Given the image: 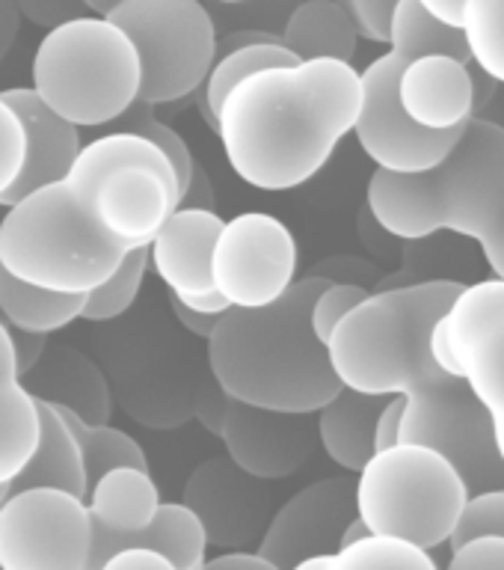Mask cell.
Instances as JSON below:
<instances>
[{
  "label": "cell",
  "instance_id": "6da1fadb",
  "mask_svg": "<svg viewBox=\"0 0 504 570\" xmlns=\"http://www.w3.org/2000/svg\"><path fill=\"white\" fill-rule=\"evenodd\" d=\"M363 105L354 62L309 60L249 75L217 116L223 151L235 176L283 194L327 167L354 131Z\"/></svg>",
  "mask_w": 504,
  "mask_h": 570
},
{
  "label": "cell",
  "instance_id": "7a4b0ae2",
  "mask_svg": "<svg viewBox=\"0 0 504 570\" xmlns=\"http://www.w3.org/2000/svg\"><path fill=\"white\" fill-rule=\"evenodd\" d=\"M327 283V276H303L265 309L223 312L208 336V365L226 399L297 416H312L336 399L342 383L309 321Z\"/></svg>",
  "mask_w": 504,
  "mask_h": 570
},
{
  "label": "cell",
  "instance_id": "3957f363",
  "mask_svg": "<svg viewBox=\"0 0 504 570\" xmlns=\"http://www.w3.org/2000/svg\"><path fill=\"white\" fill-rule=\"evenodd\" d=\"M461 288L457 279H425L368 294L327 342L329 368L338 383L377 399H409L448 377L434 363L427 342Z\"/></svg>",
  "mask_w": 504,
  "mask_h": 570
},
{
  "label": "cell",
  "instance_id": "277c9868",
  "mask_svg": "<svg viewBox=\"0 0 504 570\" xmlns=\"http://www.w3.org/2000/svg\"><path fill=\"white\" fill-rule=\"evenodd\" d=\"M30 89L71 128L113 125L140 96V60L107 18L78 16L42 36Z\"/></svg>",
  "mask_w": 504,
  "mask_h": 570
},
{
  "label": "cell",
  "instance_id": "5b68a950",
  "mask_svg": "<svg viewBox=\"0 0 504 570\" xmlns=\"http://www.w3.org/2000/svg\"><path fill=\"white\" fill-rule=\"evenodd\" d=\"M62 181L98 235L122 253L149 249L160 226L181 203L169 160L134 134L110 131L83 142Z\"/></svg>",
  "mask_w": 504,
  "mask_h": 570
},
{
  "label": "cell",
  "instance_id": "8992f818",
  "mask_svg": "<svg viewBox=\"0 0 504 570\" xmlns=\"http://www.w3.org/2000/svg\"><path fill=\"white\" fill-rule=\"evenodd\" d=\"M125 256L98 235L66 181L18 199L0 220V267L18 283L45 292H96Z\"/></svg>",
  "mask_w": 504,
  "mask_h": 570
},
{
  "label": "cell",
  "instance_id": "52a82bcc",
  "mask_svg": "<svg viewBox=\"0 0 504 570\" xmlns=\"http://www.w3.org/2000/svg\"><path fill=\"white\" fill-rule=\"evenodd\" d=\"M466 499L461 472L439 452L416 443L374 452L354 479L356 517L368 532L425 552L448 543Z\"/></svg>",
  "mask_w": 504,
  "mask_h": 570
},
{
  "label": "cell",
  "instance_id": "ba28073f",
  "mask_svg": "<svg viewBox=\"0 0 504 570\" xmlns=\"http://www.w3.org/2000/svg\"><path fill=\"white\" fill-rule=\"evenodd\" d=\"M105 18L137 51L142 105L190 98L217 60V24L196 0H116Z\"/></svg>",
  "mask_w": 504,
  "mask_h": 570
},
{
  "label": "cell",
  "instance_id": "9c48e42d",
  "mask_svg": "<svg viewBox=\"0 0 504 570\" xmlns=\"http://www.w3.org/2000/svg\"><path fill=\"white\" fill-rule=\"evenodd\" d=\"M439 232L472 238L504 279V131L472 119L452 155L431 169Z\"/></svg>",
  "mask_w": 504,
  "mask_h": 570
},
{
  "label": "cell",
  "instance_id": "30bf717a",
  "mask_svg": "<svg viewBox=\"0 0 504 570\" xmlns=\"http://www.w3.org/2000/svg\"><path fill=\"white\" fill-rule=\"evenodd\" d=\"M398 443L427 445L461 472L470 497L504 490V463L496 449L493 419L463 377H443L404 399Z\"/></svg>",
  "mask_w": 504,
  "mask_h": 570
},
{
  "label": "cell",
  "instance_id": "8fae6325",
  "mask_svg": "<svg viewBox=\"0 0 504 570\" xmlns=\"http://www.w3.org/2000/svg\"><path fill=\"white\" fill-rule=\"evenodd\" d=\"M297 279V240L279 217L265 212L223 220L211 253V285L229 309H265Z\"/></svg>",
  "mask_w": 504,
  "mask_h": 570
},
{
  "label": "cell",
  "instance_id": "7c38bea8",
  "mask_svg": "<svg viewBox=\"0 0 504 570\" xmlns=\"http://www.w3.org/2000/svg\"><path fill=\"white\" fill-rule=\"evenodd\" d=\"M89 543L83 499L33 488L0 505V570H87Z\"/></svg>",
  "mask_w": 504,
  "mask_h": 570
},
{
  "label": "cell",
  "instance_id": "4fadbf2b",
  "mask_svg": "<svg viewBox=\"0 0 504 570\" xmlns=\"http://www.w3.org/2000/svg\"><path fill=\"white\" fill-rule=\"evenodd\" d=\"M404 66L407 62L401 57L386 51L359 71L363 105H359L354 134L377 169L416 176V173L439 167L452 155L463 128L431 134L409 122L398 105V78Z\"/></svg>",
  "mask_w": 504,
  "mask_h": 570
},
{
  "label": "cell",
  "instance_id": "5bb4252c",
  "mask_svg": "<svg viewBox=\"0 0 504 570\" xmlns=\"http://www.w3.org/2000/svg\"><path fill=\"white\" fill-rule=\"evenodd\" d=\"M181 505L196 514L208 547L249 552V547H258L274 517V493L265 481L240 472L229 458H211L190 472Z\"/></svg>",
  "mask_w": 504,
  "mask_h": 570
},
{
  "label": "cell",
  "instance_id": "9a60e30c",
  "mask_svg": "<svg viewBox=\"0 0 504 570\" xmlns=\"http://www.w3.org/2000/svg\"><path fill=\"white\" fill-rule=\"evenodd\" d=\"M354 517L356 502L350 475L312 481L285 505L276 508L253 552L279 570H291L297 561L312 556H333L338 552L345 525Z\"/></svg>",
  "mask_w": 504,
  "mask_h": 570
},
{
  "label": "cell",
  "instance_id": "2e32d148",
  "mask_svg": "<svg viewBox=\"0 0 504 570\" xmlns=\"http://www.w3.org/2000/svg\"><path fill=\"white\" fill-rule=\"evenodd\" d=\"M220 440L240 472L258 481L291 479L309 463L318 443L312 416L258 410L229 399Z\"/></svg>",
  "mask_w": 504,
  "mask_h": 570
},
{
  "label": "cell",
  "instance_id": "e0dca14e",
  "mask_svg": "<svg viewBox=\"0 0 504 570\" xmlns=\"http://www.w3.org/2000/svg\"><path fill=\"white\" fill-rule=\"evenodd\" d=\"M83 505L92 529L87 570H101V564L113 559L116 552L137 547L142 532L158 517L160 493L149 472L122 466L101 475L87 490Z\"/></svg>",
  "mask_w": 504,
  "mask_h": 570
},
{
  "label": "cell",
  "instance_id": "ac0fdd59",
  "mask_svg": "<svg viewBox=\"0 0 504 570\" xmlns=\"http://www.w3.org/2000/svg\"><path fill=\"white\" fill-rule=\"evenodd\" d=\"M0 101L18 116L21 131H24L21 173L0 194V205L9 208L39 187L57 185L69 176V169L75 167V160L83 149V140H80L78 128H71L69 122H62L60 116H53L30 87L0 89Z\"/></svg>",
  "mask_w": 504,
  "mask_h": 570
},
{
  "label": "cell",
  "instance_id": "d6986e66",
  "mask_svg": "<svg viewBox=\"0 0 504 570\" xmlns=\"http://www.w3.org/2000/svg\"><path fill=\"white\" fill-rule=\"evenodd\" d=\"M398 105L422 131L466 128L475 116L470 62L452 57H418L407 62L398 78Z\"/></svg>",
  "mask_w": 504,
  "mask_h": 570
},
{
  "label": "cell",
  "instance_id": "ffe728a7",
  "mask_svg": "<svg viewBox=\"0 0 504 570\" xmlns=\"http://www.w3.org/2000/svg\"><path fill=\"white\" fill-rule=\"evenodd\" d=\"M223 217L202 208H176L149 244V265L164 279L172 297L211 294V253Z\"/></svg>",
  "mask_w": 504,
  "mask_h": 570
},
{
  "label": "cell",
  "instance_id": "44dd1931",
  "mask_svg": "<svg viewBox=\"0 0 504 570\" xmlns=\"http://www.w3.org/2000/svg\"><path fill=\"white\" fill-rule=\"evenodd\" d=\"M36 401L69 410L87 425H110L113 399L105 372L87 354L69 345H48L33 372L21 377Z\"/></svg>",
  "mask_w": 504,
  "mask_h": 570
},
{
  "label": "cell",
  "instance_id": "7402d4cb",
  "mask_svg": "<svg viewBox=\"0 0 504 570\" xmlns=\"http://www.w3.org/2000/svg\"><path fill=\"white\" fill-rule=\"evenodd\" d=\"M39 440V401L18 377L9 327L0 321V484H12Z\"/></svg>",
  "mask_w": 504,
  "mask_h": 570
},
{
  "label": "cell",
  "instance_id": "603a6c76",
  "mask_svg": "<svg viewBox=\"0 0 504 570\" xmlns=\"http://www.w3.org/2000/svg\"><path fill=\"white\" fill-rule=\"evenodd\" d=\"M386 399L363 395L354 390H338L333 401L318 410L315 431L320 449L345 472H359L374 454V425Z\"/></svg>",
  "mask_w": 504,
  "mask_h": 570
},
{
  "label": "cell",
  "instance_id": "cb8c5ba5",
  "mask_svg": "<svg viewBox=\"0 0 504 570\" xmlns=\"http://www.w3.org/2000/svg\"><path fill=\"white\" fill-rule=\"evenodd\" d=\"M12 493L33 488L62 490L75 499H87V475L75 436L51 404L39 401V440L36 452L24 463V470L12 479Z\"/></svg>",
  "mask_w": 504,
  "mask_h": 570
},
{
  "label": "cell",
  "instance_id": "d4e9b609",
  "mask_svg": "<svg viewBox=\"0 0 504 570\" xmlns=\"http://www.w3.org/2000/svg\"><path fill=\"white\" fill-rule=\"evenodd\" d=\"M279 39L297 62H350L359 42L354 21L338 0H306L294 7Z\"/></svg>",
  "mask_w": 504,
  "mask_h": 570
},
{
  "label": "cell",
  "instance_id": "484cf974",
  "mask_svg": "<svg viewBox=\"0 0 504 570\" xmlns=\"http://www.w3.org/2000/svg\"><path fill=\"white\" fill-rule=\"evenodd\" d=\"M83 303H87V294L45 292L36 285L18 283L0 267V315H3L0 321L9 330L48 336L80 318Z\"/></svg>",
  "mask_w": 504,
  "mask_h": 570
},
{
  "label": "cell",
  "instance_id": "4316f807",
  "mask_svg": "<svg viewBox=\"0 0 504 570\" xmlns=\"http://www.w3.org/2000/svg\"><path fill=\"white\" fill-rule=\"evenodd\" d=\"M461 377L493 419L498 458L504 454V318L481 330L457 360Z\"/></svg>",
  "mask_w": 504,
  "mask_h": 570
},
{
  "label": "cell",
  "instance_id": "83f0119b",
  "mask_svg": "<svg viewBox=\"0 0 504 570\" xmlns=\"http://www.w3.org/2000/svg\"><path fill=\"white\" fill-rule=\"evenodd\" d=\"M294 57L285 51V45H256V48H240V51L223 53L217 57L208 71V78L199 89H196L194 105L202 114L205 125L217 134V116L231 89L238 87L240 80H247L249 75L265 69H276V66H294Z\"/></svg>",
  "mask_w": 504,
  "mask_h": 570
},
{
  "label": "cell",
  "instance_id": "f1b7e54d",
  "mask_svg": "<svg viewBox=\"0 0 504 570\" xmlns=\"http://www.w3.org/2000/svg\"><path fill=\"white\" fill-rule=\"evenodd\" d=\"M62 416L69 434L75 436L80 452V463H83V475H87V490L96 484L101 475L113 470H122V466H131V470L149 472V458L140 449V443L128 436L125 431L113 425H87L83 419H78L69 410L53 407Z\"/></svg>",
  "mask_w": 504,
  "mask_h": 570
},
{
  "label": "cell",
  "instance_id": "f546056e",
  "mask_svg": "<svg viewBox=\"0 0 504 570\" xmlns=\"http://www.w3.org/2000/svg\"><path fill=\"white\" fill-rule=\"evenodd\" d=\"M389 51L404 62H413L418 57H452V60L470 62V51H466L461 30L436 24L434 18L422 9V0H398L395 3Z\"/></svg>",
  "mask_w": 504,
  "mask_h": 570
},
{
  "label": "cell",
  "instance_id": "4dcf8cb0",
  "mask_svg": "<svg viewBox=\"0 0 504 570\" xmlns=\"http://www.w3.org/2000/svg\"><path fill=\"white\" fill-rule=\"evenodd\" d=\"M504 318V279H478V283L466 285L457 292V297L452 301V306L445 309V315L439 318V327H443V336L448 342V351H452L454 363L461 360V354L466 351L472 338L478 336L481 330H487L490 324Z\"/></svg>",
  "mask_w": 504,
  "mask_h": 570
},
{
  "label": "cell",
  "instance_id": "1f68e13d",
  "mask_svg": "<svg viewBox=\"0 0 504 570\" xmlns=\"http://www.w3.org/2000/svg\"><path fill=\"white\" fill-rule=\"evenodd\" d=\"M461 33L472 66L504 87V0H463Z\"/></svg>",
  "mask_w": 504,
  "mask_h": 570
},
{
  "label": "cell",
  "instance_id": "d6a6232c",
  "mask_svg": "<svg viewBox=\"0 0 504 570\" xmlns=\"http://www.w3.org/2000/svg\"><path fill=\"white\" fill-rule=\"evenodd\" d=\"M327 570H439V564L413 543L368 534L365 541L333 552Z\"/></svg>",
  "mask_w": 504,
  "mask_h": 570
},
{
  "label": "cell",
  "instance_id": "836d02e7",
  "mask_svg": "<svg viewBox=\"0 0 504 570\" xmlns=\"http://www.w3.org/2000/svg\"><path fill=\"white\" fill-rule=\"evenodd\" d=\"M113 134H134V137H142L146 142H151L169 160V167H172V173L178 178V190L185 194L196 158L190 155V146L185 142V137L155 116V107L142 105L140 98H137L113 122Z\"/></svg>",
  "mask_w": 504,
  "mask_h": 570
},
{
  "label": "cell",
  "instance_id": "e575fe53",
  "mask_svg": "<svg viewBox=\"0 0 504 570\" xmlns=\"http://www.w3.org/2000/svg\"><path fill=\"white\" fill-rule=\"evenodd\" d=\"M146 267H149V249H134V253H128L122 258V265L113 271V276H107L96 292L87 294L80 318L113 321L119 315H125V312L131 309V303L137 301V294H140Z\"/></svg>",
  "mask_w": 504,
  "mask_h": 570
},
{
  "label": "cell",
  "instance_id": "d590c367",
  "mask_svg": "<svg viewBox=\"0 0 504 570\" xmlns=\"http://www.w3.org/2000/svg\"><path fill=\"white\" fill-rule=\"evenodd\" d=\"M481 534L504 538V490H484V493L466 499L461 520L448 538V547L454 550V547H461L472 538H481Z\"/></svg>",
  "mask_w": 504,
  "mask_h": 570
},
{
  "label": "cell",
  "instance_id": "8d00e7d4",
  "mask_svg": "<svg viewBox=\"0 0 504 570\" xmlns=\"http://www.w3.org/2000/svg\"><path fill=\"white\" fill-rule=\"evenodd\" d=\"M368 288L356 283H336V279H329L324 288L318 292L315 303H312L309 321H312V333L318 336L320 345H327L329 336H333V330L342 324L347 312L356 309L359 303L368 297Z\"/></svg>",
  "mask_w": 504,
  "mask_h": 570
},
{
  "label": "cell",
  "instance_id": "74e56055",
  "mask_svg": "<svg viewBox=\"0 0 504 570\" xmlns=\"http://www.w3.org/2000/svg\"><path fill=\"white\" fill-rule=\"evenodd\" d=\"M398 0H347L345 9L356 27V36L368 42L389 45L392 16H395Z\"/></svg>",
  "mask_w": 504,
  "mask_h": 570
},
{
  "label": "cell",
  "instance_id": "f35d334b",
  "mask_svg": "<svg viewBox=\"0 0 504 570\" xmlns=\"http://www.w3.org/2000/svg\"><path fill=\"white\" fill-rule=\"evenodd\" d=\"M24 164V131L18 116L0 101V194L7 190Z\"/></svg>",
  "mask_w": 504,
  "mask_h": 570
},
{
  "label": "cell",
  "instance_id": "ab89813d",
  "mask_svg": "<svg viewBox=\"0 0 504 570\" xmlns=\"http://www.w3.org/2000/svg\"><path fill=\"white\" fill-rule=\"evenodd\" d=\"M445 570H504V538L481 534L454 547Z\"/></svg>",
  "mask_w": 504,
  "mask_h": 570
},
{
  "label": "cell",
  "instance_id": "60d3db41",
  "mask_svg": "<svg viewBox=\"0 0 504 570\" xmlns=\"http://www.w3.org/2000/svg\"><path fill=\"white\" fill-rule=\"evenodd\" d=\"M16 7L21 16L30 18L33 24L45 27V30H53V27L66 24V21H71V18L87 16L83 7L71 3V0H21V3H16Z\"/></svg>",
  "mask_w": 504,
  "mask_h": 570
},
{
  "label": "cell",
  "instance_id": "b9f144b4",
  "mask_svg": "<svg viewBox=\"0 0 504 570\" xmlns=\"http://www.w3.org/2000/svg\"><path fill=\"white\" fill-rule=\"evenodd\" d=\"M226 407H229V399H226V392H223L217 383L202 386V390L194 395L196 422H199V425L214 436H220L223 422H226Z\"/></svg>",
  "mask_w": 504,
  "mask_h": 570
},
{
  "label": "cell",
  "instance_id": "7bdbcfd3",
  "mask_svg": "<svg viewBox=\"0 0 504 570\" xmlns=\"http://www.w3.org/2000/svg\"><path fill=\"white\" fill-rule=\"evenodd\" d=\"M9 338H12V354H16L18 377H24L27 372H33L36 363H39L45 351H48V336H39V333H21V330H9Z\"/></svg>",
  "mask_w": 504,
  "mask_h": 570
},
{
  "label": "cell",
  "instance_id": "ee69618b",
  "mask_svg": "<svg viewBox=\"0 0 504 570\" xmlns=\"http://www.w3.org/2000/svg\"><path fill=\"white\" fill-rule=\"evenodd\" d=\"M401 416H404V399L401 395H392L383 404L381 416H377V425H374V452H383L389 445L398 443L401 434Z\"/></svg>",
  "mask_w": 504,
  "mask_h": 570
},
{
  "label": "cell",
  "instance_id": "f6af8a7d",
  "mask_svg": "<svg viewBox=\"0 0 504 570\" xmlns=\"http://www.w3.org/2000/svg\"><path fill=\"white\" fill-rule=\"evenodd\" d=\"M178 208H202V212H214L211 178H208V173H205L199 160H194V173H190V181H187Z\"/></svg>",
  "mask_w": 504,
  "mask_h": 570
},
{
  "label": "cell",
  "instance_id": "bcb514c9",
  "mask_svg": "<svg viewBox=\"0 0 504 570\" xmlns=\"http://www.w3.org/2000/svg\"><path fill=\"white\" fill-rule=\"evenodd\" d=\"M101 570H176L164 556L149 550H122L107 559Z\"/></svg>",
  "mask_w": 504,
  "mask_h": 570
},
{
  "label": "cell",
  "instance_id": "7dc6e473",
  "mask_svg": "<svg viewBox=\"0 0 504 570\" xmlns=\"http://www.w3.org/2000/svg\"><path fill=\"white\" fill-rule=\"evenodd\" d=\"M199 570H279L256 552H220L214 559H205Z\"/></svg>",
  "mask_w": 504,
  "mask_h": 570
},
{
  "label": "cell",
  "instance_id": "c3c4849f",
  "mask_svg": "<svg viewBox=\"0 0 504 570\" xmlns=\"http://www.w3.org/2000/svg\"><path fill=\"white\" fill-rule=\"evenodd\" d=\"M256 45H283V39L276 33H267V30H235V33L217 39V57L240 51V48H256Z\"/></svg>",
  "mask_w": 504,
  "mask_h": 570
},
{
  "label": "cell",
  "instance_id": "681fc988",
  "mask_svg": "<svg viewBox=\"0 0 504 570\" xmlns=\"http://www.w3.org/2000/svg\"><path fill=\"white\" fill-rule=\"evenodd\" d=\"M169 306H172V315L178 318V324H181L187 333H194V336L199 338L211 336L214 327H217V318H220V315H202V312L187 309L185 303H178L176 297H169Z\"/></svg>",
  "mask_w": 504,
  "mask_h": 570
},
{
  "label": "cell",
  "instance_id": "f907efd6",
  "mask_svg": "<svg viewBox=\"0 0 504 570\" xmlns=\"http://www.w3.org/2000/svg\"><path fill=\"white\" fill-rule=\"evenodd\" d=\"M422 9L436 24L448 30H463V0H422Z\"/></svg>",
  "mask_w": 504,
  "mask_h": 570
},
{
  "label": "cell",
  "instance_id": "816d5d0a",
  "mask_svg": "<svg viewBox=\"0 0 504 570\" xmlns=\"http://www.w3.org/2000/svg\"><path fill=\"white\" fill-rule=\"evenodd\" d=\"M18 30H21V12L12 0H0V62L12 51Z\"/></svg>",
  "mask_w": 504,
  "mask_h": 570
},
{
  "label": "cell",
  "instance_id": "f5cc1de1",
  "mask_svg": "<svg viewBox=\"0 0 504 570\" xmlns=\"http://www.w3.org/2000/svg\"><path fill=\"white\" fill-rule=\"evenodd\" d=\"M472 119H481V122L496 125V128H502L504 131V87H496L493 98H490L487 105L481 107L478 114L472 116Z\"/></svg>",
  "mask_w": 504,
  "mask_h": 570
},
{
  "label": "cell",
  "instance_id": "db71d44e",
  "mask_svg": "<svg viewBox=\"0 0 504 570\" xmlns=\"http://www.w3.org/2000/svg\"><path fill=\"white\" fill-rule=\"evenodd\" d=\"M368 525L363 523V520H359V517H354V520H350V523L345 525V532H342V541H338V550H342V547H350V543H359V541H365V538H368Z\"/></svg>",
  "mask_w": 504,
  "mask_h": 570
},
{
  "label": "cell",
  "instance_id": "11a10c76",
  "mask_svg": "<svg viewBox=\"0 0 504 570\" xmlns=\"http://www.w3.org/2000/svg\"><path fill=\"white\" fill-rule=\"evenodd\" d=\"M329 559L333 556H312V559H303L297 561L291 570H327L329 568Z\"/></svg>",
  "mask_w": 504,
  "mask_h": 570
},
{
  "label": "cell",
  "instance_id": "9f6ffc18",
  "mask_svg": "<svg viewBox=\"0 0 504 570\" xmlns=\"http://www.w3.org/2000/svg\"><path fill=\"white\" fill-rule=\"evenodd\" d=\"M9 493H12V488H9V484H0V505H3V502H7Z\"/></svg>",
  "mask_w": 504,
  "mask_h": 570
},
{
  "label": "cell",
  "instance_id": "6f0895ef",
  "mask_svg": "<svg viewBox=\"0 0 504 570\" xmlns=\"http://www.w3.org/2000/svg\"><path fill=\"white\" fill-rule=\"evenodd\" d=\"M502 463H504V454H502Z\"/></svg>",
  "mask_w": 504,
  "mask_h": 570
}]
</instances>
